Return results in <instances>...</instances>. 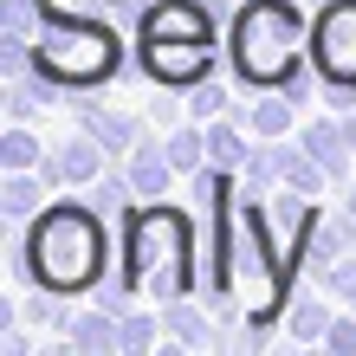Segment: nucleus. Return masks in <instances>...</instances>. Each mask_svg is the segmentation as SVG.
Instances as JSON below:
<instances>
[{"label": "nucleus", "mask_w": 356, "mask_h": 356, "mask_svg": "<svg viewBox=\"0 0 356 356\" xmlns=\"http://www.w3.org/2000/svg\"><path fill=\"white\" fill-rule=\"evenodd\" d=\"M117 234H111V214L72 188V195L46 201L39 214L19 227L13 240V272L26 285H46V291H65V298H91V291L111 279L117 266Z\"/></svg>", "instance_id": "nucleus-1"}, {"label": "nucleus", "mask_w": 356, "mask_h": 356, "mask_svg": "<svg viewBox=\"0 0 356 356\" xmlns=\"http://www.w3.org/2000/svg\"><path fill=\"white\" fill-rule=\"evenodd\" d=\"M117 272L143 305H169L201 291V214L175 201H136L117 234Z\"/></svg>", "instance_id": "nucleus-2"}, {"label": "nucleus", "mask_w": 356, "mask_h": 356, "mask_svg": "<svg viewBox=\"0 0 356 356\" xmlns=\"http://www.w3.org/2000/svg\"><path fill=\"white\" fill-rule=\"evenodd\" d=\"M227 65L246 91H285L311 72V7L305 0H240L227 26Z\"/></svg>", "instance_id": "nucleus-3"}, {"label": "nucleus", "mask_w": 356, "mask_h": 356, "mask_svg": "<svg viewBox=\"0 0 356 356\" xmlns=\"http://www.w3.org/2000/svg\"><path fill=\"white\" fill-rule=\"evenodd\" d=\"M33 72L46 85H58L65 97L104 91L123 72V39L111 19H46L33 39Z\"/></svg>", "instance_id": "nucleus-4"}, {"label": "nucleus", "mask_w": 356, "mask_h": 356, "mask_svg": "<svg viewBox=\"0 0 356 356\" xmlns=\"http://www.w3.org/2000/svg\"><path fill=\"white\" fill-rule=\"evenodd\" d=\"M136 46V65H143V78L162 91V85H175V91H188V85H201V78H214L220 72V39H130Z\"/></svg>", "instance_id": "nucleus-5"}, {"label": "nucleus", "mask_w": 356, "mask_h": 356, "mask_svg": "<svg viewBox=\"0 0 356 356\" xmlns=\"http://www.w3.org/2000/svg\"><path fill=\"white\" fill-rule=\"evenodd\" d=\"M311 65L324 85L356 91V0H324L311 7Z\"/></svg>", "instance_id": "nucleus-6"}, {"label": "nucleus", "mask_w": 356, "mask_h": 356, "mask_svg": "<svg viewBox=\"0 0 356 356\" xmlns=\"http://www.w3.org/2000/svg\"><path fill=\"white\" fill-rule=\"evenodd\" d=\"M136 39H220L207 0H143Z\"/></svg>", "instance_id": "nucleus-7"}, {"label": "nucleus", "mask_w": 356, "mask_h": 356, "mask_svg": "<svg viewBox=\"0 0 356 356\" xmlns=\"http://www.w3.org/2000/svg\"><path fill=\"white\" fill-rule=\"evenodd\" d=\"M337 311H343V305L330 298L324 285H305V279H298V291L285 298V324H279V330H285L291 343H324L330 324H337Z\"/></svg>", "instance_id": "nucleus-8"}, {"label": "nucleus", "mask_w": 356, "mask_h": 356, "mask_svg": "<svg viewBox=\"0 0 356 356\" xmlns=\"http://www.w3.org/2000/svg\"><path fill=\"white\" fill-rule=\"evenodd\" d=\"M123 169H130V181H136V195H143V201H169V188L181 181V169L169 162V149H162V130H156V123L143 130L136 149L123 156Z\"/></svg>", "instance_id": "nucleus-9"}, {"label": "nucleus", "mask_w": 356, "mask_h": 356, "mask_svg": "<svg viewBox=\"0 0 356 356\" xmlns=\"http://www.w3.org/2000/svg\"><path fill=\"white\" fill-rule=\"evenodd\" d=\"M298 143H305V149L330 169V181H337V188L356 175V149H350V136H343V117H337V111L305 117V123H298Z\"/></svg>", "instance_id": "nucleus-10"}, {"label": "nucleus", "mask_w": 356, "mask_h": 356, "mask_svg": "<svg viewBox=\"0 0 356 356\" xmlns=\"http://www.w3.org/2000/svg\"><path fill=\"white\" fill-rule=\"evenodd\" d=\"M72 117L85 123V130L104 143V149H111L117 162L136 149L143 143V130H149V117H136V111H117V104H72Z\"/></svg>", "instance_id": "nucleus-11"}, {"label": "nucleus", "mask_w": 356, "mask_h": 356, "mask_svg": "<svg viewBox=\"0 0 356 356\" xmlns=\"http://www.w3.org/2000/svg\"><path fill=\"white\" fill-rule=\"evenodd\" d=\"M156 311H162V337L181 343V350H220L227 343V330L207 318L195 298H169V305H156Z\"/></svg>", "instance_id": "nucleus-12"}, {"label": "nucleus", "mask_w": 356, "mask_h": 356, "mask_svg": "<svg viewBox=\"0 0 356 356\" xmlns=\"http://www.w3.org/2000/svg\"><path fill=\"white\" fill-rule=\"evenodd\" d=\"M52 156H58V169H65V188H91V181L117 162V156H111V149H104V143L85 130V123H78L65 143H52Z\"/></svg>", "instance_id": "nucleus-13"}, {"label": "nucleus", "mask_w": 356, "mask_h": 356, "mask_svg": "<svg viewBox=\"0 0 356 356\" xmlns=\"http://www.w3.org/2000/svg\"><path fill=\"white\" fill-rule=\"evenodd\" d=\"M46 201H52V188L39 169H0V220L7 227H26Z\"/></svg>", "instance_id": "nucleus-14"}, {"label": "nucleus", "mask_w": 356, "mask_h": 356, "mask_svg": "<svg viewBox=\"0 0 356 356\" xmlns=\"http://www.w3.org/2000/svg\"><path fill=\"white\" fill-rule=\"evenodd\" d=\"M72 343H78V356H123V318H117V311H104L97 298L78 305Z\"/></svg>", "instance_id": "nucleus-15"}, {"label": "nucleus", "mask_w": 356, "mask_h": 356, "mask_svg": "<svg viewBox=\"0 0 356 356\" xmlns=\"http://www.w3.org/2000/svg\"><path fill=\"white\" fill-rule=\"evenodd\" d=\"M343 253H356V214H350V207H337V214L324 207L318 234H311V253H305V272L318 279V272H324V266H337Z\"/></svg>", "instance_id": "nucleus-16"}, {"label": "nucleus", "mask_w": 356, "mask_h": 356, "mask_svg": "<svg viewBox=\"0 0 356 356\" xmlns=\"http://www.w3.org/2000/svg\"><path fill=\"white\" fill-rule=\"evenodd\" d=\"M234 117H240L253 136H298V117H305V111H298L285 91H259L253 104H234Z\"/></svg>", "instance_id": "nucleus-17"}, {"label": "nucleus", "mask_w": 356, "mask_h": 356, "mask_svg": "<svg viewBox=\"0 0 356 356\" xmlns=\"http://www.w3.org/2000/svg\"><path fill=\"white\" fill-rule=\"evenodd\" d=\"M253 130H246V123L234 117V111H227V117H214V123H207V162H214V169H246V156H253Z\"/></svg>", "instance_id": "nucleus-18"}, {"label": "nucleus", "mask_w": 356, "mask_h": 356, "mask_svg": "<svg viewBox=\"0 0 356 356\" xmlns=\"http://www.w3.org/2000/svg\"><path fill=\"white\" fill-rule=\"evenodd\" d=\"M162 149H169V162L181 169V181L195 175V169H207V123H175V130H162Z\"/></svg>", "instance_id": "nucleus-19"}, {"label": "nucleus", "mask_w": 356, "mask_h": 356, "mask_svg": "<svg viewBox=\"0 0 356 356\" xmlns=\"http://www.w3.org/2000/svg\"><path fill=\"white\" fill-rule=\"evenodd\" d=\"M279 181H285V175H279V136H259V143H253V156H246V169H240V195L266 201Z\"/></svg>", "instance_id": "nucleus-20"}, {"label": "nucleus", "mask_w": 356, "mask_h": 356, "mask_svg": "<svg viewBox=\"0 0 356 356\" xmlns=\"http://www.w3.org/2000/svg\"><path fill=\"white\" fill-rule=\"evenodd\" d=\"M85 195H91V201H97V207H104V214H111V220H117V214H130V207L143 201V195H136V181H130V169H123V162H111V169H104V175H97V181L85 188Z\"/></svg>", "instance_id": "nucleus-21"}, {"label": "nucleus", "mask_w": 356, "mask_h": 356, "mask_svg": "<svg viewBox=\"0 0 356 356\" xmlns=\"http://www.w3.org/2000/svg\"><path fill=\"white\" fill-rule=\"evenodd\" d=\"M39 162H46V143L33 123H0V169H39Z\"/></svg>", "instance_id": "nucleus-22"}, {"label": "nucleus", "mask_w": 356, "mask_h": 356, "mask_svg": "<svg viewBox=\"0 0 356 356\" xmlns=\"http://www.w3.org/2000/svg\"><path fill=\"white\" fill-rule=\"evenodd\" d=\"M156 343H162V311L156 305L149 311H143V305L123 311V356H149Z\"/></svg>", "instance_id": "nucleus-23"}, {"label": "nucleus", "mask_w": 356, "mask_h": 356, "mask_svg": "<svg viewBox=\"0 0 356 356\" xmlns=\"http://www.w3.org/2000/svg\"><path fill=\"white\" fill-rule=\"evenodd\" d=\"M227 111H234V91H227L220 78L188 85V117H195V123H214V117H227Z\"/></svg>", "instance_id": "nucleus-24"}, {"label": "nucleus", "mask_w": 356, "mask_h": 356, "mask_svg": "<svg viewBox=\"0 0 356 356\" xmlns=\"http://www.w3.org/2000/svg\"><path fill=\"white\" fill-rule=\"evenodd\" d=\"M311 285H324V291H330L337 305H356V253H343L337 266H324V272H318Z\"/></svg>", "instance_id": "nucleus-25"}, {"label": "nucleus", "mask_w": 356, "mask_h": 356, "mask_svg": "<svg viewBox=\"0 0 356 356\" xmlns=\"http://www.w3.org/2000/svg\"><path fill=\"white\" fill-rule=\"evenodd\" d=\"M19 72H33V33L0 26V78H19Z\"/></svg>", "instance_id": "nucleus-26"}, {"label": "nucleus", "mask_w": 356, "mask_h": 356, "mask_svg": "<svg viewBox=\"0 0 356 356\" xmlns=\"http://www.w3.org/2000/svg\"><path fill=\"white\" fill-rule=\"evenodd\" d=\"M156 123V130H175V123H188V91H175V85H162V97H149V111H143Z\"/></svg>", "instance_id": "nucleus-27"}, {"label": "nucleus", "mask_w": 356, "mask_h": 356, "mask_svg": "<svg viewBox=\"0 0 356 356\" xmlns=\"http://www.w3.org/2000/svg\"><path fill=\"white\" fill-rule=\"evenodd\" d=\"M324 350H330V356H356V305H343V311H337V324H330Z\"/></svg>", "instance_id": "nucleus-28"}, {"label": "nucleus", "mask_w": 356, "mask_h": 356, "mask_svg": "<svg viewBox=\"0 0 356 356\" xmlns=\"http://www.w3.org/2000/svg\"><path fill=\"white\" fill-rule=\"evenodd\" d=\"M343 117V136H350V149H356V111H337Z\"/></svg>", "instance_id": "nucleus-29"}, {"label": "nucleus", "mask_w": 356, "mask_h": 356, "mask_svg": "<svg viewBox=\"0 0 356 356\" xmlns=\"http://www.w3.org/2000/svg\"><path fill=\"white\" fill-rule=\"evenodd\" d=\"M343 207H350V214H356V175L343 181Z\"/></svg>", "instance_id": "nucleus-30"}, {"label": "nucleus", "mask_w": 356, "mask_h": 356, "mask_svg": "<svg viewBox=\"0 0 356 356\" xmlns=\"http://www.w3.org/2000/svg\"><path fill=\"white\" fill-rule=\"evenodd\" d=\"M305 7H324V0H305Z\"/></svg>", "instance_id": "nucleus-31"}]
</instances>
